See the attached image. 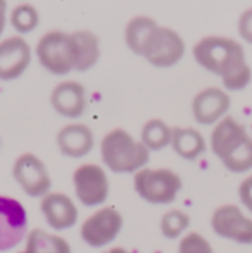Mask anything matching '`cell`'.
<instances>
[{
	"label": "cell",
	"mask_w": 252,
	"mask_h": 253,
	"mask_svg": "<svg viewBox=\"0 0 252 253\" xmlns=\"http://www.w3.org/2000/svg\"><path fill=\"white\" fill-rule=\"evenodd\" d=\"M123 38L128 50L155 69H171L182 62L187 52L185 40L178 31L145 14L128 21Z\"/></svg>",
	"instance_id": "6da1fadb"
},
{
	"label": "cell",
	"mask_w": 252,
	"mask_h": 253,
	"mask_svg": "<svg viewBox=\"0 0 252 253\" xmlns=\"http://www.w3.org/2000/svg\"><path fill=\"white\" fill-rule=\"evenodd\" d=\"M192 57L207 73L221 80L225 91H242L252 81V67L240 42L223 35H209L195 42Z\"/></svg>",
	"instance_id": "7a4b0ae2"
},
{
	"label": "cell",
	"mask_w": 252,
	"mask_h": 253,
	"mask_svg": "<svg viewBox=\"0 0 252 253\" xmlns=\"http://www.w3.org/2000/svg\"><path fill=\"white\" fill-rule=\"evenodd\" d=\"M209 148L230 172L246 174L252 170V134L237 117L226 116L212 127Z\"/></svg>",
	"instance_id": "3957f363"
},
{
	"label": "cell",
	"mask_w": 252,
	"mask_h": 253,
	"mask_svg": "<svg viewBox=\"0 0 252 253\" xmlns=\"http://www.w3.org/2000/svg\"><path fill=\"white\" fill-rule=\"evenodd\" d=\"M99 150L102 166L114 174H137L151 160V152L144 143L123 127L107 131L102 136Z\"/></svg>",
	"instance_id": "277c9868"
},
{
	"label": "cell",
	"mask_w": 252,
	"mask_h": 253,
	"mask_svg": "<svg viewBox=\"0 0 252 253\" xmlns=\"http://www.w3.org/2000/svg\"><path fill=\"white\" fill-rule=\"evenodd\" d=\"M33 55L38 64L52 76H67L76 73L78 45L73 31L50 30L38 38Z\"/></svg>",
	"instance_id": "5b68a950"
},
{
	"label": "cell",
	"mask_w": 252,
	"mask_h": 253,
	"mask_svg": "<svg viewBox=\"0 0 252 253\" xmlns=\"http://www.w3.org/2000/svg\"><path fill=\"white\" fill-rule=\"evenodd\" d=\"M183 181L168 167H144L133 174V191L151 205H171L182 193Z\"/></svg>",
	"instance_id": "8992f818"
},
{
	"label": "cell",
	"mask_w": 252,
	"mask_h": 253,
	"mask_svg": "<svg viewBox=\"0 0 252 253\" xmlns=\"http://www.w3.org/2000/svg\"><path fill=\"white\" fill-rule=\"evenodd\" d=\"M74 198L87 209H101L111 193V181L104 166L85 162L73 170Z\"/></svg>",
	"instance_id": "52a82bcc"
},
{
	"label": "cell",
	"mask_w": 252,
	"mask_h": 253,
	"mask_svg": "<svg viewBox=\"0 0 252 253\" xmlns=\"http://www.w3.org/2000/svg\"><path fill=\"white\" fill-rule=\"evenodd\" d=\"M125 219L116 207L104 205L95 209L80 226V238L90 248H107L121 234Z\"/></svg>",
	"instance_id": "ba28073f"
},
{
	"label": "cell",
	"mask_w": 252,
	"mask_h": 253,
	"mask_svg": "<svg viewBox=\"0 0 252 253\" xmlns=\"http://www.w3.org/2000/svg\"><path fill=\"white\" fill-rule=\"evenodd\" d=\"M12 179L30 198H44L52 191V177L47 164L33 152L17 155L12 162Z\"/></svg>",
	"instance_id": "9c48e42d"
},
{
	"label": "cell",
	"mask_w": 252,
	"mask_h": 253,
	"mask_svg": "<svg viewBox=\"0 0 252 253\" xmlns=\"http://www.w3.org/2000/svg\"><path fill=\"white\" fill-rule=\"evenodd\" d=\"M30 233L28 210L23 202L0 195V253L21 247Z\"/></svg>",
	"instance_id": "30bf717a"
},
{
	"label": "cell",
	"mask_w": 252,
	"mask_h": 253,
	"mask_svg": "<svg viewBox=\"0 0 252 253\" xmlns=\"http://www.w3.org/2000/svg\"><path fill=\"white\" fill-rule=\"evenodd\" d=\"M211 229L216 236L239 245H252V217L237 203H223L211 213Z\"/></svg>",
	"instance_id": "8fae6325"
},
{
	"label": "cell",
	"mask_w": 252,
	"mask_h": 253,
	"mask_svg": "<svg viewBox=\"0 0 252 253\" xmlns=\"http://www.w3.org/2000/svg\"><path fill=\"white\" fill-rule=\"evenodd\" d=\"M232 98L221 86H207L194 95L190 102L192 117L199 126L214 127L230 112Z\"/></svg>",
	"instance_id": "7c38bea8"
},
{
	"label": "cell",
	"mask_w": 252,
	"mask_h": 253,
	"mask_svg": "<svg viewBox=\"0 0 252 253\" xmlns=\"http://www.w3.org/2000/svg\"><path fill=\"white\" fill-rule=\"evenodd\" d=\"M33 60V48L24 37L14 35L0 40V81L21 78Z\"/></svg>",
	"instance_id": "4fadbf2b"
},
{
	"label": "cell",
	"mask_w": 252,
	"mask_h": 253,
	"mask_svg": "<svg viewBox=\"0 0 252 253\" xmlns=\"http://www.w3.org/2000/svg\"><path fill=\"white\" fill-rule=\"evenodd\" d=\"M50 107L55 114L71 123L85 116L88 107V95L83 83L76 80H62L50 91Z\"/></svg>",
	"instance_id": "5bb4252c"
},
{
	"label": "cell",
	"mask_w": 252,
	"mask_h": 253,
	"mask_svg": "<svg viewBox=\"0 0 252 253\" xmlns=\"http://www.w3.org/2000/svg\"><path fill=\"white\" fill-rule=\"evenodd\" d=\"M40 212L47 226L54 233L71 229L80 219L76 202L62 191H50L44 198H40Z\"/></svg>",
	"instance_id": "9a60e30c"
},
{
	"label": "cell",
	"mask_w": 252,
	"mask_h": 253,
	"mask_svg": "<svg viewBox=\"0 0 252 253\" xmlns=\"http://www.w3.org/2000/svg\"><path fill=\"white\" fill-rule=\"evenodd\" d=\"M55 145L59 153L67 159H83L95 148V133L88 124L73 121L57 131Z\"/></svg>",
	"instance_id": "2e32d148"
},
{
	"label": "cell",
	"mask_w": 252,
	"mask_h": 253,
	"mask_svg": "<svg viewBox=\"0 0 252 253\" xmlns=\"http://www.w3.org/2000/svg\"><path fill=\"white\" fill-rule=\"evenodd\" d=\"M171 150L183 160H194L201 159L207 152V141L204 134L192 126H173L171 134Z\"/></svg>",
	"instance_id": "e0dca14e"
},
{
	"label": "cell",
	"mask_w": 252,
	"mask_h": 253,
	"mask_svg": "<svg viewBox=\"0 0 252 253\" xmlns=\"http://www.w3.org/2000/svg\"><path fill=\"white\" fill-rule=\"evenodd\" d=\"M17 253H73L69 241L54 231L35 227L30 229Z\"/></svg>",
	"instance_id": "ac0fdd59"
},
{
	"label": "cell",
	"mask_w": 252,
	"mask_h": 253,
	"mask_svg": "<svg viewBox=\"0 0 252 253\" xmlns=\"http://www.w3.org/2000/svg\"><path fill=\"white\" fill-rule=\"evenodd\" d=\"M73 37L78 45L76 73H87L94 69L101 60V38L90 30H74Z\"/></svg>",
	"instance_id": "d6986e66"
},
{
	"label": "cell",
	"mask_w": 252,
	"mask_h": 253,
	"mask_svg": "<svg viewBox=\"0 0 252 253\" xmlns=\"http://www.w3.org/2000/svg\"><path fill=\"white\" fill-rule=\"evenodd\" d=\"M171 134L173 126H169L164 119L159 117H152V119L145 121L144 126L140 129V138L138 140L144 143V147L149 152H161L171 145Z\"/></svg>",
	"instance_id": "ffe728a7"
},
{
	"label": "cell",
	"mask_w": 252,
	"mask_h": 253,
	"mask_svg": "<svg viewBox=\"0 0 252 253\" xmlns=\"http://www.w3.org/2000/svg\"><path fill=\"white\" fill-rule=\"evenodd\" d=\"M9 24L19 37L30 35L40 26V12L33 3H17L9 10Z\"/></svg>",
	"instance_id": "44dd1931"
},
{
	"label": "cell",
	"mask_w": 252,
	"mask_h": 253,
	"mask_svg": "<svg viewBox=\"0 0 252 253\" xmlns=\"http://www.w3.org/2000/svg\"><path fill=\"white\" fill-rule=\"evenodd\" d=\"M190 227V215L182 209H169L161 215L159 231L166 240H182Z\"/></svg>",
	"instance_id": "7402d4cb"
},
{
	"label": "cell",
	"mask_w": 252,
	"mask_h": 253,
	"mask_svg": "<svg viewBox=\"0 0 252 253\" xmlns=\"http://www.w3.org/2000/svg\"><path fill=\"white\" fill-rule=\"evenodd\" d=\"M178 253H216L212 245L204 234L189 231L182 240H178Z\"/></svg>",
	"instance_id": "603a6c76"
},
{
	"label": "cell",
	"mask_w": 252,
	"mask_h": 253,
	"mask_svg": "<svg viewBox=\"0 0 252 253\" xmlns=\"http://www.w3.org/2000/svg\"><path fill=\"white\" fill-rule=\"evenodd\" d=\"M237 31L242 42L252 45V7L246 9L237 19Z\"/></svg>",
	"instance_id": "cb8c5ba5"
},
{
	"label": "cell",
	"mask_w": 252,
	"mask_h": 253,
	"mask_svg": "<svg viewBox=\"0 0 252 253\" xmlns=\"http://www.w3.org/2000/svg\"><path fill=\"white\" fill-rule=\"evenodd\" d=\"M237 193H239L240 207L252 215V174L240 181Z\"/></svg>",
	"instance_id": "d4e9b609"
},
{
	"label": "cell",
	"mask_w": 252,
	"mask_h": 253,
	"mask_svg": "<svg viewBox=\"0 0 252 253\" xmlns=\"http://www.w3.org/2000/svg\"><path fill=\"white\" fill-rule=\"evenodd\" d=\"M7 23H9V3L5 0H0V40H2Z\"/></svg>",
	"instance_id": "484cf974"
},
{
	"label": "cell",
	"mask_w": 252,
	"mask_h": 253,
	"mask_svg": "<svg viewBox=\"0 0 252 253\" xmlns=\"http://www.w3.org/2000/svg\"><path fill=\"white\" fill-rule=\"evenodd\" d=\"M101 253H130V252L123 247H112V248H105V250Z\"/></svg>",
	"instance_id": "4316f807"
}]
</instances>
